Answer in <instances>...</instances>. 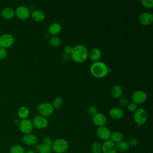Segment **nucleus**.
Listing matches in <instances>:
<instances>
[{"mask_svg": "<svg viewBox=\"0 0 153 153\" xmlns=\"http://www.w3.org/2000/svg\"><path fill=\"white\" fill-rule=\"evenodd\" d=\"M88 51L87 47L81 44L75 45L72 48L71 56L72 59L77 63H82L88 57Z\"/></svg>", "mask_w": 153, "mask_h": 153, "instance_id": "f257e3e1", "label": "nucleus"}, {"mask_svg": "<svg viewBox=\"0 0 153 153\" xmlns=\"http://www.w3.org/2000/svg\"><path fill=\"white\" fill-rule=\"evenodd\" d=\"M111 71L107 65L102 62H93L90 66V72L95 77L102 78L106 76Z\"/></svg>", "mask_w": 153, "mask_h": 153, "instance_id": "f03ea898", "label": "nucleus"}, {"mask_svg": "<svg viewBox=\"0 0 153 153\" xmlns=\"http://www.w3.org/2000/svg\"><path fill=\"white\" fill-rule=\"evenodd\" d=\"M51 148L56 153H65L69 148V143L66 140L59 138L53 140Z\"/></svg>", "mask_w": 153, "mask_h": 153, "instance_id": "7ed1b4c3", "label": "nucleus"}, {"mask_svg": "<svg viewBox=\"0 0 153 153\" xmlns=\"http://www.w3.org/2000/svg\"><path fill=\"white\" fill-rule=\"evenodd\" d=\"M54 109L52 105L47 102H43L40 103L37 108V111L39 115L43 116L44 117L51 115L54 112Z\"/></svg>", "mask_w": 153, "mask_h": 153, "instance_id": "20e7f679", "label": "nucleus"}, {"mask_svg": "<svg viewBox=\"0 0 153 153\" xmlns=\"http://www.w3.org/2000/svg\"><path fill=\"white\" fill-rule=\"evenodd\" d=\"M148 114L143 108H139L134 112L133 119L134 122L138 125L143 124L147 120Z\"/></svg>", "mask_w": 153, "mask_h": 153, "instance_id": "39448f33", "label": "nucleus"}, {"mask_svg": "<svg viewBox=\"0 0 153 153\" xmlns=\"http://www.w3.org/2000/svg\"><path fill=\"white\" fill-rule=\"evenodd\" d=\"M32 123L33 127L41 130L47 128L48 125V121L47 118L39 115H36L33 118Z\"/></svg>", "mask_w": 153, "mask_h": 153, "instance_id": "423d86ee", "label": "nucleus"}, {"mask_svg": "<svg viewBox=\"0 0 153 153\" xmlns=\"http://www.w3.org/2000/svg\"><path fill=\"white\" fill-rule=\"evenodd\" d=\"M33 127L32 121L27 118L22 120L19 123V129L25 134L31 133Z\"/></svg>", "mask_w": 153, "mask_h": 153, "instance_id": "0eeeda50", "label": "nucleus"}, {"mask_svg": "<svg viewBox=\"0 0 153 153\" xmlns=\"http://www.w3.org/2000/svg\"><path fill=\"white\" fill-rule=\"evenodd\" d=\"M14 11L17 17L21 20H26L31 15L30 10L27 7L24 5L17 7Z\"/></svg>", "mask_w": 153, "mask_h": 153, "instance_id": "6e6552de", "label": "nucleus"}, {"mask_svg": "<svg viewBox=\"0 0 153 153\" xmlns=\"http://www.w3.org/2000/svg\"><path fill=\"white\" fill-rule=\"evenodd\" d=\"M147 99L146 93L143 90H137L134 91L131 96L132 102L137 104L144 103Z\"/></svg>", "mask_w": 153, "mask_h": 153, "instance_id": "1a4fd4ad", "label": "nucleus"}, {"mask_svg": "<svg viewBox=\"0 0 153 153\" xmlns=\"http://www.w3.org/2000/svg\"><path fill=\"white\" fill-rule=\"evenodd\" d=\"M14 42V36L10 33H5L0 36V47L8 48Z\"/></svg>", "mask_w": 153, "mask_h": 153, "instance_id": "9d476101", "label": "nucleus"}, {"mask_svg": "<svg viewBox=\"0 0 153 153\" xmlns=\"http://www.w3.org/2000/svg\"><path fill=\"white\" fill-rule=\"evenodd\" d=\"M96 134L98 136V137L103 140V141H106L110 139L111 132L110 130L104 126H101V127H98L96 129Z\"/></svg>", "mask_w": 153, "mask_h": 153, "instance_id": "9b49d317", "label": "nucleus"}, {"mask_svg": "<svg viewBox=\"0 0 153 153\" xmlns=\"http://www.w3.org/2000/svg\"><path fill=\"white\" fill-rule=\"evenodd\" d=\"M102 149L103 153H117L116 144L111 140L104 141L102 144Z\"/></svg>", "mask_w": 153, "mask_h": 153, "instance_id": "f8f14e48", "label": "nucleus"}, {"mask_svg": "<svg viewBox=\"0 0 153 153\" xmlns=\"http://www.w3.org/2000/svg\"><path fill=\"white\" fill-rule=\"evenodd\" d=\"M92 121L94 124L98 127L105 126L107 123V118L103 114L97 112L93 116Z\"/></svg>", "mask_w": 153, "mask_h": 153, "instance_id": "ddd939ff", "label": "nucleus"}, {"mask_svg": "<svg viewBox=\"0 0 153 153\" xmlns=\"http://www.w3.org/2000/svg\"><path fill=\"white\" fill-rule=\"evenodd\" d=\"M139 20L143 25H150L153 22V15L150 12H143L139 15Z\"/></svg>", "mask_w": 153, "mask_h": 153, "instance_id": "4468645a", "label": "nucleus"}, {"mask_svg": "<svg viewBox=\"0 0 153 153\" xmlns=\"http://www.w3.org/2000/svg\"><path fill=\"white\" fill-rule=\"evenodd\" d=\"M22 141L26 145L35 146L36 143H38V137L36 135L31 133L26 134L23 136Z\"/></svg>", "mask_w": 153, "mask_h": 153, "instance_id": "2eb2a0df", "label": "nucleus"}, {"mask_svg": "<svg viewBox=\"0 0 153 153\" xmlns=\"http://www.w3.org/2000/svg\"><path fill=\"white\" fill-rule=\"evenodd\" d=\"M109 115L111 118L115 120H118L123 118L124 112L119 107H114L109 110Z\"/></svg>", "mask_w": 153, "mask_h": 153, "instance_id": "dca6fc26", "label": "nucleus"}, {"mask_svg": "<svg viewBox=\"0 0 153 153\" xmlns=\"http://www.w3.org/2000/svg\"><path fill=\"white\" fill-rule=\"evenodd\" d=\"M102 56V52L98 48H93L88 51V57H89L90 59L94 62H98Z\"/></svg>", "mask_w": 153, "mask_h": 153, "instance_id": "f3484780", "label": "nucleus"}, {"mask_svg": "<svg viewBox=\"0 0 153 153\" xmlns=\"http://www.w3.org/2000/svg\"><path fill=\"white\" fill-rule=\"evenodd\" d=\"M62 30V26L59 23L54 22L51 23L48 29V33L52 36H57Z\"/></svg>", "mask_w": 153, "mask_h": 153, "instance_id": "a211bd4d", "label": "nucleus"}, {"mask_svg": "<svg viewBox=\"0 0 153 153\" xmlns=\"http://www.w3.org/2000/svg\"><path fill=\"white\" fill-rule=\"evenodd\" d=\"M111 94L114 98L120 99L123 94V90L122 87L118 84L114 85L111 88Z\"/></svg>", "mask_w": 153, "mask_h": 153, "instance_id": "6ab92c4d", "label": "nucleus"}, {"mask_svg": "<svg viewBox=\"0 0 153 153\" xmlns=\"http://www.w3.org/2000/svg\"><path fill=\"white\" fill-rule=\"evenodd\" d=\"M35 148L37 153H51L53 151L51 146L41 143H36L35 145Z\"/></svg>", "mask_w": 153, "mask_h": 153, "instance_id": "aec40b11", "label": "nucleus"}, {"mask_svg": "<svg viewBox=\"0 0 153 153\" xmlns=\"http://www.w3.org/2000/svg\"><path fill=\"white\" fill-rule=\"evenodd\" d=\"M32 19L38 22H42L45 17V13L41 10H35L31 13Z\"/></svg>", "mask_w": 153, "mask_h": 153, "instance_id": "412c9836", "label": "nucleus"}, {"mask_svg": "<svg viewBox=\"0 0 153 153\" xmlns=\"http://www.w3.org/2000/svg\"><path fill=\"white\" fill-rule=\"evenodd\" d=\"M15 15L14 10L10 7L4 8L1 11V16L5 19H11Z\"/></svg>", "mask_w": 153, "mask_h": 153, "instance_id": "4be33fe9", "label": "nucleus"}, {"mask_svg": "<svg viewBox=\"0 0 153 153\" xmlns=\"http://www.w3.org/2000/svg\"><path fill=\"white\" fill-rule=\"evenodd\" d=\"M123 134L121 132L118 131H115L111 133L110 139L114 143H117L122 140H123Z\"/></svg>", "mask_w": 153, "mask_h": 153, "instance_id": "5701e85b", "label": "nucleus"}, {"mask_svg": "<svg viewBox=\"0 0 153 153\" xmlns=\"http://www.w3.org/2000/svg\"><path fill=\"white\" fill-rule=\"evenodd\" d=\"M116 148L117 152L118 151L120 152H125L130 149V146L127 142L122 140L116 143Z\"/></svg>", "mask_w": 153, "mask_h": 153, "instance_id": "b1692460", "label": "nucleus"}, {"mask_svg": "<svg viewBox=\"0 0 153 153\" xmlns=\"http://www.w3.org/2000/svg\"><path fill=\"white\" fill-rule=\"evenodd\" d=\"M17 114L19 117L22 120L26 119L30 114V111L27 107L22 106L17 111Z\"/></svg>", "mask_w": 153, "mask_h": 153, "instance_id": "393cba45", "label": "nucleus"}, {"mask_svg": "<svg viewBox=\"0 0 153 153\" xmlns=\"http://www.w3.org/2000/svg\"><path fill=\"white\" fill-rule=\"evenodd\" d=\"M91 151L92 153H102V144L99 142H94L91 146Z\"/></svg>", "mask_w": 153, "mask_h": 153, "instance_id": "a878e982", "label": "nucleus"}, {"mask_svg": "<svg viewBox=\"0 0 153 153\" xmlns=\"http://www.w3.org/2000/svg\"><path fill=\"white\" fill-rule=\"evenodd\" d=\"M10 153H25V149L21 145H14L10 148Z\"/></svg>", "mask_w": 153, "mask_h": 153, "instance_id": "bb28decb", "label": "nucleus"}, {"mask_svg": "<svg viewBox=\"0 0 153 153\" xmlns=\"http://www.w3.org/2000/svg\"><path fill=\"white\" fill-rule=\"evenodd\" d=\"M63 103V99L60 97H56L54 99L52 103V106L54 108V109H58L60 108Z\"/></svg>", "mask_w": 153, "mask_h": 153, "instance_id": "cd10ccee", "label": "nucleus"}, {"mask_svg": "<svg viewBox=\"0 0 153 153\" xmlns=\"http://www.w3.org/2000/svg\"><path fill=\"white\" fill-rule=\"evenodd\" d=\"M50 43L53 47H59L61 44V39L57 36H52L50 39Z\"/></svg>", "mask_w": 153, "mask_h": 153, "instance_id": "c85d7f7f", "label": "nucleus"}, {"mask_svg": "<svg viewBox=\"0 0 153 153\" xmlns=\"http://www.w3.org/2000/svg\"><path fill=\"white\" fill-rule=\"evenodd\" d=\"M142 5L148 9H151L153 7V1L152 0H142Z\"/></svg>", "mask_w": 153, "mask_h": 153, "instance_id": "c756f323", "label": "nucleus"}, {"mask_svg": "<svg viewBox=\"0 0 153 153\" xmlns=\"http://www.w3.org/2000/svg\"><path fill=\"white\" fill-rule=\"evenodd\" d=\"M119 103L121 106L123 107H126L127 106V105L129 103V100L126 97H123L121 96L120 99H119Z\"/></svg>", "mask_w": 153, "mask_h": 153, "instance_id": "7c9ffc66", "label": "nucleus"}, {"mask_svg": "<svg viewBox=\"0 0 153 153\" xmlns=\"http://www.w3.org/2000/svg\"><path fill=\"white\" fill-rule=\"evenodd\" d=\"M88 113L91 115H94L97 113V109L94 105H90L87 108Z\"/></svg>", "mask_w": 153, "mask_h": 153, "instance_id": "2f4dec72", "label": "nucleus"}, {"mask_svg": "<svg viewBox=\"0 0 153 153\" xmlns=\"http://www.w3.org/2000/svg\"><path fill=\"white\" fill-rule=\"evenodd\" d=\"M127 109L131 112H134L137 109V105L133 102H130L127 105Z\"/></svg>", "mask_w": 153, "mask_h": 153, "instance_id": "473e14b6", "label": "nucleus"}, {"mask_svg": "<svg viewBox=\"0 0 153 153\" xmlns=\"http://www.w3.org/2000/svg\"><path fill=\"white\" fill-rule=\"evenodd\" d=\"M53 142V140L50 137H44L42 140V144L51 146L52 145Z\"/></svg>", "mask_w": 153, "mask_h": 153, "instance_id": "72a5a7b5", "label": "nucleus"}, {"mask_svg": "<svg viewBox=\"0 0 153 153\" xmlns=\"http://www.w3.org/2000/svg\"><path fill=\"white\" fill-rule=\"evenodd\" d=\"M130 147H134V146H136L137 143H138V140L135 137H132L131 139H129L128 142H127Z\"/></svg>", "mask_w": 153, "mask_h": 153, "instance_id": "f704fd0d", "label": "nucleus"}, {"mask_svg": "<svg viewBox=\"0 0 153 153\" xmlns=\"http://www.w3.org/2000/svg\"><path fill=\"white\" fill-rule=\"evenodd\" d=\"M7 56V51L5 48L0 47V59H5Z\"/></svg>", "mask_w": 153, "mask_h": 153, "instance_id": "c9c22d12", "label": "nucleus"}, {"mask_svg": "<svg viewBox=\"0 0 153 153\" xmlns=\"http://www.w3.org/2000/svg\"><path fill=\"white\" fill-rule=\"evenodd\" d=\"M72 48L73 47H72V46H71V45L65 46V53H66L68 54H71V53L72 52Z\"/></svg>", "mask_w": 153, "mask_h": 153, "instance_id": "e433bc0d", "label": "nucleus"}, {"mask_svg": "<svg viewBox=\"0 0 153 153\" xmlns=\"http://www.w3.org/2000/svg\"><path fill=\"white\" fill-rule=\"evenodd\" d=\"M25 153H37V152L36 151H34V150H28L26 152H25Z\"/></svg>", "mask_w": 153, "mask_h": 153, "instance_id": "4c0bfd02", "label": "nucleus"}, {"mask_svg": "<svg viewBox=\"0 0 153 153\" xmlns=\"http://www.w3.org/2000/svg\"><path fill=\"white\" fill-rule=\"evenodd\" d=\"M20 122V121L19 119H16V120H15V123H16V124H19Z\"/></svg>", "mask_w": 153, "mask_h": 153, "instance_id": "58836bf2", "label": "nucleus"}]
</instances>
